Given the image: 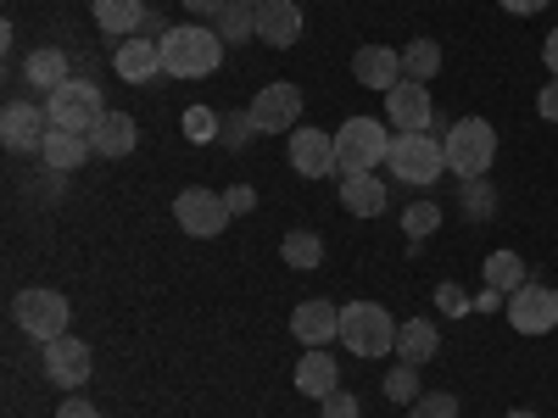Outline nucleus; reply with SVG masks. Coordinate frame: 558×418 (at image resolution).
Instances as JSON below:
<instances>
[{"label": "nucleus", "mask_w": 558, "mask_h": 418, "mask_svg": "<svg viewBox=\"0 0 558 418\" xmlns=\"http://www.w3.org/2000/svg\"><path fill=\"white\" fill-rule=\"evenodd\" d=\"M157 45H162V73L168 78H213L218 62H223V34L202 28V23H179Z\"/></svg>", "instance_id": "1"}, {"label": "nucleus", "mask_w": 558, "mask_h": 418, "mask_svg": "<svg viewBox=\"0 0 558 418\" xmlns=\"http://www.w3.org/2000/svg\"><path fill=\"white\" fill-rule=\"evenodd\" d=\"M436 73H441V45H436V39H413L408 51H402V78L425 84V78H436Z\"/></svg>", "instance_id": "28"}, {"label": "nucleus", "mask_w": 558, "mask_h": 418, "mask_svg": "<svg viewBox=\"0 0 558 418\" xmlns=\"http://www.w3.org/2000/svg\"><path fill=\"white\" fill-rule=\"evenodd\" d=\"M497 307H508V296H502V291H492V285H486V291H481V296H475V312H497Z\"/></svg>", "instance_id": "43"}, {"label": "nucleus", "mask_w": 558, "mask_h": 418, "mask_svg": "<svg viewBox=\"0 0 558 418\" xmlns=\"http://www.w3.org/2000/svg\"><path fill=\"white\" fill-rule=\"evenodd\" d=\"M179 7L191 12V17H213V23H218V17H223V7H229V0H179Z\"/></svg>", "instance_id": "40"}, {"label": "nucleus", "mask_w": 558, "mask_h": 418, "mask_svg": "<svg viewBox=\"0 0 558 418\" xmlns=\"http://www.w3.org/2000/svg\"><path fill=\"white\" fill-rule=\"evenodd\" d=\"M89 368H96V357H89V346L78 335H57L45 341V380L62 385V391H84Z\"/></svg>", "instance_id": "11"}, {"label": "nucleus", "mask_w": 558, "mask_h": 418, "mask_svg": "<svg viewBox=\"0 0 558 418\" xmlns=\"http://www.w3.org/2000/svg\"><path fill=\"white\" fill-rule=\"evenodd\" d=\"M318 407H324V418H363V407H357V396H352V391H330Z\"/></svg>", "instance_id": "37"}, {"label": "nucleus", "mask_w": 558, "mask_h": 418, "mask_svg": "<svg viewBox=\"0 0 558 418\" xmlns=\"http://www.w3.org/2000/svg\"><path fill=\"white\" fill-rule=\"evenodd\" d=\"M223 201H229V212L241 218V212H252V207H257V190H252V184H235V190H223Z\"/></svg>", "instance_id": "38"}, {"label": "nucleus", "mask_w": 558, "mask_h": 418, "mask_svg": "<svg viewBox=\"0 0 558 418\" xmlns=\"http://www.w3.org/2000/svg\"><path fill=\"white\" fill-rule=\"evenodd\" d=\"M257 39L274 45V51H291L302 39V7L296 0H263L257 7Z\"/></svg>", "instance_id": "17"}, {"label": "nucleus", "mask_w": 558, "mask_h": 418, "mask_svg": "<svg viewBox=\"0 0 558 418\" xmlns=\"http://www.w3.org/2000/svg\"><path fill=\"white\" fill-rule=\"evenodd\" d=\"M296 391L313 396V402H324L330 391H341V380H336V357L324 352V346H307V352H302V362H296Z\"/></svg>", "instance_id": "20"}, {"label": "nucleus", "mask_w": 558, "mask_h": 418, "mask_svg": "<svg viewBox=\"0 0 558 418\" xmlns=\"http://www.w3.org/2000/svg\"><path fill=\"white\" fill-rule=\"evenodd\" d=\"M173 218H179V229L184 235H196V241H213V235H223L229 229V201L218 196V190H202V184H191V190H179L173 196Z\"/></svg>", "instance_id": "8"}, {"label": "nucleus", "mask_w": 558, "mask_h": 418, "mask_svg": "<svg viewBox=\"0 0 558 418\" xmlns=\"http://www.w3.org/2000/svg\"><path fill=\"white\" fill-rule=\"evenodd\" d=\"M391 173L402 184H413V190H425V184H436L447 173V151H441V139L430 128H418V134H391Z\"/></svg>", "instance_id": "5"}, {"label": "nucleus", "mask_w": 558, "mask_h": 418, "mask_svg": "<svg viewBox=\"0 0 558 418\" xmlns=\"http://www.w3.org/2000/svg\"><path fill=\"white\" fill-rule=\"evenodd\" d=\"M542 62H547V73L558 78V28H553V34L542 39Z\"/></svg>", "instance_id": "44"}, {"label": "nucleus", "mask_w": 558, "mask_h": 418, "mask_svg": "<svg viewBox=\"0 0 558 418\" xmlns=\"http://www.w3.org/2000/svg\"><path fill=\"white\" fill-rule=\"evenodd\" d=\"M436 229H441V212H436L430 201H413V207L402 212V235H408V241H425V235H436Z\"/></svg>", "instance_id": "32"}, {"label": "nucleus", "mask_w": 558, "mask_h": 418, "mask_svg": "<svg viewBox=\"0 0 558 418\" xmlns=\"http://www.w3.org/2000/svg\"><path fill=\"white\" fill-rule=\"evenodd\" d=\"M386 207H391V196H386V184H380L375 173L341 179V212H352V218H380Z\"/></svg>", "instance_id": "19"}, {"label": "nucleus", "mask_w": 558, "mask_h": 418, "mask_svg": "<svg viewBox=\"0 0 558 418\" xmlns=\"http://www.w3.org/2000/svg\"><path fill=\"white\" fill-rule=\"evenodd\" d=\"M252 134H257L252 112H229V118H223V128H218V139H223V146H246Z\"/></svg>", "instance_id": "36"}, {"label": "nucleus", "mask_w": 558, "mask_h": 418, "mask_svg": "<svg viewBox=\"0 0 558 418\" xmlns=\"http://www.w3.org/2000/svg\"><path fill=\"white\" fill-rule=\"evenodd\" d=\"M397 330H402V323H391V312H386L380 302H347V307H341V341H347V352L363 357V362L397 352Z\"/></svg>", "instance_id": "2"}, {"label": "nucleus", "mask_w": 558, "mask_h": 418, "mask_svg": "<svg viewBox=\"0 0 558 418\" xmlns=\"http://www.w3.org/2000/svg\"><path fill=\"white\" fill-rule=\"evenodd\" d=\"M45 134H51V118H45V107H34V101H12L7 112H0V139H7V151H39Z\"/></svg>", "instance_id": "13"}, {"label": "nucleus", "mask_w": 558, "mask_h": 418, "mask_svg": "<svg viewBox=\"0 0 558 418\" xmlns=\"http://www.w3.org/2000/svg\"><path fill=\"white\" fill-rule=\"evenodd\" d=\"M89 134H68V128H51L45 134V146H39V157H45V168L51 173H73V168H84L89 162Z\"/></svg>", "instance_id": "21"}, {"label": "nucleus", "mask_w": 558, "mask_h": 418, "mask_svg": "<svg viewBox=\"0 0 558 418\" xmlns=\"http://www.w3.org/2000/svg\"><path fill=\"white\" fill-rule=\"evenodd\" d=\"M218 128H223V118H218L213 107H191V112H184V139H191V146H207V139H218Z\"/></svg>", "instance_id": "33"}, {"label": "nucleus", "mask_w": 558, "mask_h": 418, "mask_svg": "<svg viewBox=\"0 0 558 418\" xmlns=\"http://www.w3.org/2000/svg\"><path fill=\"white\" fill-rule=\"evenodd\" d=\"M89 146H96V157H129L140 146V123L129 112H107L101 128L89 134Z\"/></svg>", "instance_id": "23"}, {"label": "nucleus", "mask_w": 558, "mask_h": 418, "mask_svg": "<svg viewBox=\"0 0 558 418\" xmlns=\"http://www.w3.org/2000/svg\"><path fill=\"white\" fill-rule=\"evenodd\" d=\"M218 34H223V45H246V39H257V12H252V7H223Z\"/></svg>", "instance_id": "29"}, {"label": "nucleus", "mask_w": 558, "mask_h": 418, "mask_svg": "<svg viewBox=\"0 0 558 418\" xmlns=\"http://www.w3.org/2000/svg\"><path fill=\"white\" fill-rule=\"evenodd\" d=\"M463 212H470L475 223H486L497 212V190H492L486 179H463Z\"/></svg>", "instance_id": "31"}, {"label": "nucleus", "mask_w": 558, "mask_h": 418, "mask_svg": "<svg viewBox=\"0 0 558 418\" xmlns=\"http://www.w3.org/2000/svg\"><path fill=\"white\" fill-rule=\"evenodd\" d=\"M246 112H252L257 134H296V128H302V89L279 78V84L257 89V101H252Z\"/></svg>", "instance_id": "10"}, {"label": "nucleus", "mask_w": 558, "mask_h": 418, "mask_svg": "<svg viewBox=\"0 0 558 418\" xmlns=\"http://www.w3.org/2000/svg\"><path fill=\"white\" fill-rule=\"evenodd\" d=\"M352 78L380 89V96H391V89L402 84V51H391V45H363V51L352 57Z\"/></svg>", "instance_id": "16"}, {"label": "nucleus", "mask_w": 558, "mask_h": 418, "mask_svg": "<svg viewBox=\"0 0 558 418\" xmlns=\"http://www.w3.org/2000/svg\"><path fill=\"white\" fill-rule=\"evenodd\" d=\"M508 323H514L520 335H553L558 330V291L553 285H536V279H525V285L508 296Z\"/></svg>", "instance_id": "9"}, {"label": "nucleus", "mask_w": 558, "mask_h": 418, "mask_svg": "<svg viewBox=\"0 0 558 418\" xmlns=\"http://www.w3.org/2000/svg\"><path fill=\"white\" fill-rule=\"evenodd\" d=\"M486 285L502 291V296H514L525 285V257L520 251H492L486 257Z\"/></svg>", "instance_id": "26"}, {"label": "nucleus", "mask_w": 558, "mask_h": 418, "mask_svg": "<svg viewBox=\"0 0 558 418\" xmlns=\"http://www.w3.org/2000/svg\"><path fill=\"white\" fill-rule=\"evenodd\" d=\"M12 318H17V330H23V335H34V341H57V335H68L73 307H68V296H62V291L28 285V291H17Z\"/></svg>", "instance_id": "7"}, {"label": "nucleus", "mask_w": 558, "mask_h": 418, "mask_svg": "<svg viewBox=\"0 0 558 418\" xmlns=\"http://www.w3.org/2000/svg\"><path fill=\"white\" fill-rule=\"evenodd\" d=\"M380 391H386V402H402V407H413L418 396H425V391H418V368H413V362H397Z\"/></svg>", "instance_id": "30"}, {"label": "nucleus", "mask_w": 558, "mask_h": 418, "mask_svg": "<svg viewBox=\"0 0 558 418\" xmlns=\"http://www.w3.org/2000/svg\"><path fill=\"white\" fill-rule=\"evenodd\" d=\"M502 418H542V413H531V407H514V413H502Z\"/></svg>", "instance_id": "45"}, {"label": "nucleus", "mask_w": 558, "mask_h": 418, "mask_svg": "<svg viewBox=\"0 0 558 418\" xmlns=\"http://www.w3.org/2000/svg\"><path fill=\"white\" fill-rule=\"evenodd\" d=\"M536 112H542L547 123H558V78H547V84H542V96H536Z\"/></svg>", "instance_id": "39"}, {"label": "nucleus", "mask_w": 558, "mask_h": 418, "mask_svg": "<svg viewBox=\"0 0 558 418\" xmlns=\"http://www.w3.org/2000/svg\"><path fill=\"white\" fill-rule=\"evenodd\" d=\"M441 151H447V173H458V179H486V168L497 162V128H492L486 118H463V123L447 128Z\"/></svg>", "instance_id": "4"}, {"label": "nucleus", "mask_w": 558, "mask_h": 418, "mask_svg": "<svg viewBox=\"0 0 558 418\" xmlns=\"http://www.w3.org/2000/svg\"><path fill=\"white\" fill-rule=\"evenodd\" d=\"M57 418H101V413H96V407H89L84 396H68V402L57 407Z\"/></svg>", "instance_id": "42"}, {"label": "nucleus", "mask_w": 558, "mask_h": 418, "mask_svg": "<svg viewBox=\"0 0 558 418\" xmlns=\"http://www.w3.org/2000/svg\"><path fill=\"white\" fill-rule=\"evenodd\" d=\"M112 67H118L123 84H151V78L162 73V45H157V39H123L118 57H112Z\"/></svg>", "instance_id": "18"}, {"label": "nucleus", "mask_w": 558, "mask_h": 418, "mask_svg": "<svg viewBox=\"0 0 558 418\" xmlns=\"http://www.w3.org/2000/svg\"><path fill=\"white\" fill-rule=\"evenodd\" d=\"M408 418H458V396L452 391H425L408 407Z\"/></svg>", "instance_id": "34"}, {"label": "nucleus", "mask_w": 558, "mask_h": 418, "mask_svg": "<svg viewBox=\"0 0 558 418\" xmlns=\"http://www.w3.org/2000/svg\"><path fill=\"white\" fill-rule=\"evenodd\" d=\"M23 78L39 89V96H57L73 73H68V57H62V51H28V57H23Z\"/></svg>", "instance_id": "25"}, {"label": "nucleus", "mask_w": 558, "mask_h": 418, "mask_svg": "<svg viewBox=\"0 0 558 418\" xmlns=\"http://www.w3.org/2000/svg\"><path fill=\"white\" fill-rule=\"evenodd\" d=\"M436 352H441V335H436L430 318H408L402 330H397V357H402V362L418 368V362H430Z\"/></svg>", "instance_id": "24"}, {"label": "nucleus", "mask_w": 558, "mask_h": 418, "mask_svg": "<svg viewBox=\"0 0 558 418\" xmlns=\"http://www.w3.org/2000/svg\"><path fill=\"white\" fill-rule=\"evenodd\" d=\"M386 123H397V134H418L436 123V107H430V89L418 78H402L391 96H386Z\"/></svg>", "instance_id": "12"}, {"label": "nucleus", "mask_w": 558, "mask_h": 418, "mask_svg": "<svg viewBox=\"0 0 558 418\" xmlns=\"http://www.w3.org/2000/svg\"><path fill=\"white\" fill-rule=\"evenodd\" d=\"M386 157H391V128L380 118H347L341 123V134H336V168H341V179L375 173Z\"/></svg>", "instance_id": "3"}, {"label": "nucleus", "mask_w": 558, "mask_h": 418, "mask_svg": "<svg viewBox=\"0 0 558 418\" xmlns=\"http://www.w3.org/2000/svg\"><path fill=\"white\" fill-rule=\"evenodd\" d=\"M291 168H296L302 179H330V173H341V168H336V134L296 128V134H291Z\"/></svg>", "instance_id": "14"}, {"label": "nucleus", "mask_w": 558, "mask_h": 418, "mask_svg": "<svg viewBox=\"0 0 558 418\" xmlns=\"http://www.w3.org/2000/svg\"><path fill=\"white\" fill-rule=\"evenodd\" d=\"M229 7H252V12H257V7H263V0H229Z\"/></svg>", "instance_id": "46"}, {"label": "nucleus", "mask_w": 558, "mask_h": 418, "mask_svg": "<svg viewBox=\"0 0 558 418\" xmlns=\"http://www.w3.org/2000/svg\"><path fill=\"white\" fill-rule=\"evenodd\" d=\"M89 12H96V28L112 34L118 45L146 23V0H89Z\"/></svg>", "instance_id": "22"}, {"label": "nucleus", "mask_w": 558, "mask_h": 418, "mask_svg": "<svg viewBox=\"0 0 558 418\" xmlns=\"http://www.w3.org/2000/svg\"><path fill=\"white\" fill-rule=\"evenodd\" d=\"M291 335L302 341V346H330V341H341V307L336 302H302L296 312H291Z\"/></svg>", "instance_id": "15"}, {"label": "nucleus", "mask_w": 558, "mask_h": 418, "mask_svg": "<svg viewBox=\"0 0 558 418\" xmlns=\"http://www.w3.org/2000/svg\"><path fill=\"white\" fill-rule=\"evenodd\" d=\"M436 312H447V318H470V312H475V302H470V296H463V291L452 285V279H447V285H436Z\"/></svg>", "instance_id": "35"}, {"label": "nucleus", "mask_w": 558, "mask_h": 418, "mask_svg": "<svg viewBox=\"0 0 558 418\" xmlns=\"http://www.w3.org/2000/svg\"><path fill=\"white\" fill-rule=\"evenodd\" d=\"M279 257H286L291 268H302V273H307V268H318V262H324V241L313 235V229H291V235L279 241Z\"/></svg>", "instance_id": "27"}, {"label": "nucleus", "mask_w": 558, "mask_h": 418, "mask_svg": "<svg viewBox=\"0 0 558 418\" xmlns=\"http://www.w3.org/2000/svg\"><path fill=\"white\" fill-rule=\"evenodd\" d=\"M502 12H514V17H536V12H547L553 0H497Z\"/></svg>", "instance_id": "41"}, {"label": "nucleus", "mask_w": 558, "mask_h": 418, "mask_svg": "<svg viewBox=\"0 0 558 418\" xmlns=\"http://www.w3.org/2000/svg\"><path fill=\"white\" fill-rule=\"evenodd\" d=\"M45 118H51V128H68V134H96L107 118V101L89 78H68L57 96H45Z\"/></svg>", "instance_id": "6"}]
</instances>
